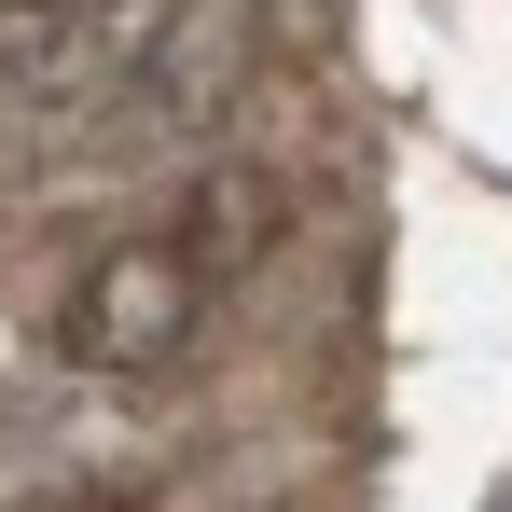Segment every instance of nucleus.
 I'll use <instances>...</instances> for the list:
<instances>
[{"label":"nucleus","instance_id":"f257e3e1","mask_svg":"<svg viewBox=\"0 0 512 512\" xmlns=\"http://www.w3.org/2000/svg\"><path fill=\"white\" fill-rule=\"evenodd\" d=\"M194 333H208V250L194 236H111L56 305V346L84 374H167V360H194Z\"/></svg>","mask_w":512,"mask_h":512},{"label":"nucleus","instance_id":"f03ea898","mask_svg":"<svg viewBox=\"0 0 512 512\" xmlns=\"http://www.w3.org/2000/svg\"><path fill=\"white\" fill-rule=\"evenodd\" d=\"M250 70V0H180L167 42H153V70H139V111L153 125H208L222 97Z\"/></svg>","mask_w":512,"mask_h":512},{"label":"nucleus","instance_id":"7ed1b4c3","mask_svg":"<svg viewBox=\"0 0 512 512\" xmlns=\"http://www.w3.org/2000/svg\"><path fill=\"white\" fill-rule=\"evenodd\" d=\"M42 512H84V499H42Z\"/></svg>","mask_w":512,"mask_h":512},{"label":"nucleus","instance_id":"20e7f679","mask_svg":"<svg viewBox=\"0 0 512 512\" xmlns=\"http://www.w3.org/2000/svg\"><path fill=\"white\" fill-rule=\"evenodd\" d=\"M291 14H319V0H291Z\"/></svg>","mask_w":512,"mask_h":512},{"label":"nucleus","instance_id":"39448f33","mask_svg":"<svg viewBox=\"0 0 512 512\" xmlns=\"http://www.w3.org/2000/svg\"><path fill=\"white\" fill-rule=\"evenodd\" d=\"M42 14H56V0H42Z\"/></svg>","mask_w":512,"mask_h":512}]
</instances>
